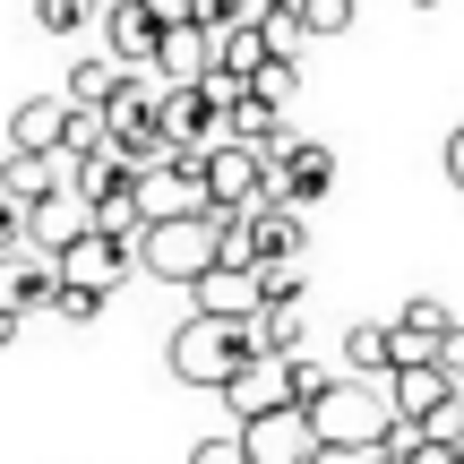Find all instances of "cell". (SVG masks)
Instances as JSON below:
<instances>
[{"mask_svg":"<svg viewBox=\"0 0 464 464\" xmlns=\"http://www.w3.org/2000/svg\"><path fill=\"white\" fill-rule=\"evenodd\" d=\"M310 421H318L327 448H370V456H379L387 439H396V396H387V379H353V370H344V379L310 404Z\"/></svg>","mask_w":464,"mask_h":464,"instance_id":"cell-1","label":"cell"},{"mask_svg":"<svg viewBox=\"0 0 464 464\" xmlns=\"http://www.w3.org/2000/svg\"><path fill=\"white\" fill-rule=\"evenodd\" d=\"M249 318H181V327H172V344H164V362H172V379L181 387H232V370L249 362Z\"/></svg>","mask_w":464,"mask_h":464,"instance_id":"cell-2","label":"cell"},{"mask_svg":"<svg viewBox=\"0 0 464 464\" xmlns=\"http://www.w3.org/2000/svg\"><path fill=\"white\" fill-rule=\"evenodd\" d=\"M138 266L155 284H198L216 266V216H155L138 232Z\"/></svg>","mask_w":464,"mask_h":464,"instance_id":"cell-3","label":"cell"},{"mask_svg":"<svg viewBox=\"0 0 464 464\" xmlns=\"http://www.w3.org/2000/svg\"><path fill=\"white\" fill-rule=\"evenodd\" d=\"M207 198L232 207V216H249L258 198H276V164H266L258 147H241V138H216V147H207Z\"/></svg>","mask_w":464,"mask_h":464,"instance_id":"cell-4","label":"cell"},{"mask_svg":"<svg viewBox=\"0 0 464 464\" xmlns=\"http://www.w3.org/2000/svg\"><path fill=\"white\" fill-rule=\"evenodd\" d=\"M232 430H241L249 464H310V456H318L310 404H276V413H249V421H232Z\"/></svg>","mask_w":464,"mask_h":464,"instance_id":"cell-5","label":"cell"},{"mask_svg":"<svg viewBox=\"0 0 464 464\" xmlns=\"http://www.w3.org/2000/svg\"><path fill=\"white\" fill-rule=\"evenodd\" d=\"M52 266H61V284H86V293H112V284H130L138 249H130V241H112V232L95 224V232H78V241H69V249H61Z\"/></svg>","mask_w":464,"mask_h":464,"instance_id":"cell-6","label":"cell"},{"mask_svg":"<svg viewBox=\"0 0 464 464\" xmlns=\"http://www.w3.org/2000/svg\"><path fill=\"white\" fill-rule=\"evenodd\" d=\"M95 34H103V52H112L121 69H147L155 52H164V17H155L147 0H103Z\"/></svg>","mask_w":464,"mask_h":464,"instance_id":"cell-7","label":"cell"},{"mask_svg":"<svg viewBox=\"0 0 464 464\" xmlns=\"http://www.w3.org/2000/svg\"><path fill=\"white\" fill-rule=\"evenodd\" d=\"M155 69H164V86H207L224 69V34L207 26V17H189V26H164V52H155Z\"/></svg>","mask_w":464,"mask_h":464,"instance_id":"cell-8","label":"cell"},{"mask_svg":"<svg viewBox=\"0 0 464 464\" xmlns=\"http://www.w3.org/2000/svg\"><path fill=\"white\" fill-rule=\"evenodd\" d=\"M78 232H95V198H86V189H52V198L26 207V249L34 258H61Z\"/></svg>","mask_w":464,"mask_h":464,"instance_id":"cell-9","label":"cell"},{"mask_svg":"<svg viewBox=\"0 0 464 464\" xmlns=\"http://www.w3.org/2000/svg\"><path fill=\"white\" fill-rule=\"evenodd\" d=\"M224 404H232V421H249V413H276V404H293V362H284V353H249V362L232 370Z\"/></svg>","mask_w":464,"mask_h":464,"instance_id":"cell-10","label":"cell"},{"mask_svg":"<svg viewBox=\"0 0 464 464\" xmlns=\"http://www.w3.org/2000/svg\"><path fill=\"white\" fill-rule=\"evenodd\" d=\"M155 121H164L181 147H216V138H224V95H216V86H164Z\"/></svg>","mask_w":464,"mask_h":464,"instance_id":"cell-11","label":"cell"},{"mask_svg":"<svg viewBox=\"0 0 464 464\" xmlns=\"http://www.w3.org/2000/svg\"><path fill=\"white\" fill-rule=\"evenodd\" d=\"M327 189H335V147H318V138H293V147L276 155V198L318 207Z\"/></svg>","mask_w":464,"mask_h":464,"instance_id":"cell-12","label":"cell"},{"mask_svg":"<svg viewBox=\"0 0 464 464\" xmlns=\"http://www.w3.org/2000/svg\"><path fill=\"white\" fill-rule=\"evenodd\" d=\"M189 301H198V318H258L266 301H258V266H207L198 284H189Z\"/></svg>","mask_w":464,"mask_h":464,"instance_id":"cell-13","label":"cell"},{"mask_svg":"<svg viewBox=\"0 0 464 464\" xmlns=\"http://www.w3.org/2000/svg\"><path fill=\"white\" fill-rule=\"evenodd\" d=\"M387 396H396L404 421H430L456 396V379H448V362H404V370H387Z\"/></svg>","mask_w":464,"mask_h":464,"instance_id":"cell-14","label":"cell"},{"mask_svg":"<svg viewBox=\"0 0 464 464\" xmlns=\"http://www.w3.org/2000/svg\"><path fill=\"white\" fill-rule=\"evenodd\" d=\"M249 241H258V266L266 258H301V249H310V224H301L293 198H258L249 207Z\"/></svg>","mask_w":464,"mask_h":464,"instance_id":"cell-15","label":"cell"},{"mask_svg":"<svg viewBox=\"0 0 464 464\" xmlns=\"http://www.w3.org/2000/svg\"><path fill=\"white\" fill-rule=\"evenodd\" d=\"M61 130H69V95H26L9 112V147L26 155H61Z\"/></svg>","mask_w":464,"mask_h":464,"instance_id":"cell-16","label":"cell"},{"mask_svg":"<svg viewBox=\"0 0 464 464\" xmlns=\"http://www.w3.org/2000/svg\"><path fill=\"white\" fill-rule=\"evenodd\" d=\"M344 370H353V379H387V370H396L387 318H362V327H344Z\"/></svg>","mask_w":464,"mask_h":464,"instance_id":"cell-17","label":"cell"},{"mask_svg":"<svg viewBox=\"0 0 464 464\" xmlns=\"http://www.w3.org/2000/svg\"><path fill=\"white\" fill-rule=\"evenodd\" d=\"M266 52H276V34H266V17H241V26H224V78H258Z\"/></svg>","mask_w":464,"mask_h":464,"instance_id":"cell-18","label":"cell"},{"mask_svg":"<svg viewBox=\"0 0 464 464\" xmlns=\"http://www.w3.org/2000/svg\"><path fill=\"white\" fill-rule=\"evenodd\" d=\"M61 155H69V164H95V155H112V121H103L95 112V103H69V130H61Z\"/></svg>","mask_w":464,"mask_h":464,"instance_id":"cell-19","label":"cell"},{"mask_svg":"<svg viewBox=\"0 0 464 464\" xmlns=\"http://www.w3.org/2000/svg\"><path fill=\"white\" fill-rule=\"evenodd\" d=\"M121 78H130V69H121L112 52H86V61L69 69V86H61V95H69V103H95V112H103V103H112V86H121Z\"/></svg>","mask_w":464,"mask_h":464,"instance_id":"cell-20","label":"cell"},{"mask_svg":"<svg viewBox=\"0 0 464 464\" xmlns=\"http://www.w3.org/2000/svg\"><path fill=\"white\" fill-rule=\"evenodd\" d=\"M249 344H258V353H284V362H293V353H301V301H266V310L249 318Z\"/></svg>","mask_w":464,"mask_h":464,"instance_id":"cell-21","label":"cell"},{"mask_svg":"<svg viewBox=\"0 0 464 464\" xmlns=\"http://www.w3.org/2000/svg\"><path fill=\"white\" fill-rule=\"evenodd\" d=\"M95 17H103V0H34V26L61 34V44H69V34H86Z\"/></svg>","mask_w":464,"mask_h":464,"instance_id":"cell-22","label":"cell"},{"mask_svg":"<svg viewBox=\"0 0 464 464\" xmlns=\"http://www.w3.org/2000/svg\"><path fill=\"white\" fill-rule=\"evenodd\" d=\"M293 17H301L310 44H335V34L353 26V0H293Z\"/></svg>","mask_w":464,"mask_h":464,"instance_id":"cell-23","label":"cell"},{"mask_svg":"<svg viewBox=\"0 0 464 464\" xmlns=\"http://www.w3.org/2000/svg\"><path fill=\"white\" fill-rule=\"evenodd\" d=\"M249 86H258V95H266V103H276V112H284V103L301 95V61H293V52H266V69H258V78H249Z\"/></svg>","mask_w":464,"mask_h":464,"instance_id":"cell-24","label":"cell"},{"mask_svg":"<svg viewBox=\"0 0 464 464\" xmlns=\"http://www.w3.org/2000/svg\"><path fill=\"white\" fill-rule=\"evenodd\" d=\"M387 344H396V370H404V362H439V344H448V335H430V327H404V318H387Z\"/></svg>","mask_w":464,"mask_h":464,"instance_id":"cell-25","label":"cell"},{"mask_svg":"<svg viewBox=\"0 0 464 464\" xmlns=\"http://www.w3.org/2000/svg\"><path fill=\"white\" fill-rule=\"evenodd\" d=\"M52 318H61V327H86V318H103V293H86V284H61V293H52Z\"/></svg>","mask_w":464,"mask_h":464,"instance_id":"cell-26","label":"cell"},{"mask_svg":"<svg viewBox=\"0 0 464 464\" xmlns=\"http://www.w3.org/2000/svg\"><path fill=\"white\" fill-rule=\"evenodd\" d=\"M258 301H301V258H266L258 266Z\"/></svg>","mask_w":464,"mask_h":464,"instance_id":"cell-27","label":"cell"},{"mask_svg":"<svg viewBox=\"0 0 464 464\" xmlns=\"http://www.w3.org/2000/svg\"><path fill=\"white\" fill-rule=\"evenodd\" d=\"M396 318H404V327H430V335H448V327H456V310H448L439 293H413V301H404Z\"/></svg>","mask_w":464,"mask_h":464,"instance_id":"cell-28","label":"cell"},{"mask_svg":"<svg viewBox=\"0 0 464 464\" xmlns=\"http://www.w3.org/2000/svg\"><path fill=\"white\" fill-rule=\"evenodd\" d=\"M327 387H335V370H327V362H310V353H293V404H318Z\"/></svg>","mask_w":464,"mask_h":464,"instance_id":"cell-29","label":"cell"},{"mask_svg":"<svg viewBox=\"0 0 464 464\" xmlns=\"http://www.w3.org/2000/svg\"><path fill=\"white\" fill-rule=\"evenodd\" d=\"M17 249H26V198L0 189V258H17Z\"/></svg>","mask_w":464,"mask_h":464,"instance_id":"cell-30","label":"cell"},{"mask_svg":"<svg viewBox=\"0 0 464 464\" xmlns=\"http://www.w3.org/2000/svg\"><path fill=\"white\" fill-rule=\"evenodd\" d=\"M189 464H249V448H241V430H224V439H198Z\"/></svg>","mask_w":464,"mask_h":464,"instance_id":"cell-31","label":"cell"},{"mask_svg":"<svg viewBox=\"0 0 464 464\" xmlns=\"http://www.w3.org/2000/svg\"><path fill=\"white\" fill-rule=\"evenodd\" d=\"M198 17H207V26H241V17H258V0H198Z\"/></svg>","mask_w":464,"mask_h":464,"instance_id":"cell-32","label":"cell"},{"mask_svg":"<svg viewBox=\"0 0 464 464\" xmlns=\"http://www.w3.org/2000/svg\"><path fill=\"white\" fill-rule=\"evenodd\" d=\"M404 464H456V439H430V430H421L413 448H404Z\"/></svg>","mask_w":464,"mask_h":464,"instance_id":"cell-33","label":"cell"},{"mask_svg":"<svg viewBox=\"0 0 464 464\" xmlns=\"http://www.w3.org/2000/svg\"><path fill=\"white\" fill-rule=\"evenodd\" d=\"M439 362H448V379L464 387V318H456V327H448V344H439Z\"/></svg>","mask_w":464,"mask_h":464,"instance_id":"cell-34","label":"cell"},{"mask_svg":"<svg viewBox=\"0 0 464 464\" xmlns=\"http://www.w3.org/2000/svg\"><path fill=\"white\" fill-rule=\"evenodd\" d=\"M155 17H164V26H189V17H198V0H147Z\"/></svg>","mask_w":464,"mask_h":464,"instance_id":"cell-35","label":"cell"},{"mask_svg":"<svg viewBox=\"0 0 464 464\" xmlns=\"http://www.w3.org/2000/svg\"><path fill=\"white\" fill-rule=\"evenodd\" d=\"M310 464H370V448H327V439H318V456Z\"/></svg>","mask_w":464,"mask_h":464,"instance_id":"cell-36","label":"cell"},{"mask_svg":"<svg viewBox=\"0 0 464 464\" xmlns=\"http://www.w3.org/2000/svg\"><path fill=\"white\" fill-rule=\"evenodd\" d=\"M448 181L464 189V130H448Z\"/></svg>","mask_w":464,"mask_h":464,"instance_id":"cell-37","label":"cell"},{"mask_svg":"<svg viewBox=\"0 0 464 464\" xmlns=\"http://www.w3.org/2000/svg\"><path fill=\"white\" fill-rule=\"evenodd\" d=\"M9 335H17V310H0V344H9Z\"/></svg>","mask_w":464,"mask_h":464,"instance_id":"cell-38","label":"cell"},{"mask_svg":"<svg viewBox=\"0 0 464 464\" xmlns=\"http://www.w3.org/2000/svg\"><path fill=\"white\" fill-rule=\"evenodd\" d=\"M266 9H293V0H258V17H266Z\"/></svg>","mask_w":464,"mask_h":464,"instance_id":"cell-39","label":"cell"},{"mask_svg":"<svg viewBox=\"0 0 464 464\" xmlns=\"http://www.w3.org/2000/svg\"><path fill=\"white\" fill-rule=\"evenodd\" d=\"M370 464H404V456H387V448H379V456H370Z\"/></svg>","mask_w":464,"mask_h":464,"instance_id":"cell-40","label":"cell"},{"mask_svg":"<svg viewBox=\"0 0 464 464\" xmlns=\"http://www.w3.org/2000/svg\"><path fill=\"white\" fill-rule=\"evenodd\" d=\"M413 9H448V0H413Z\"/></svg>","mask_w":464,"mask_h":464,"instance_id":"cell-41","label":"cell"},{"mask_svg":"<svg viewBox=\"0 0 464 464\" xmlns=\"http://www.w3.org/2000/svg\"><path fill=\"white\" fill-rule=\"evenodd\" d=\"M456 464H464V439H456Z\"/></svg>","mask_w":464,"mask_h":464,"instance_id":"cell-42","label":"cell"}]
</instances>
